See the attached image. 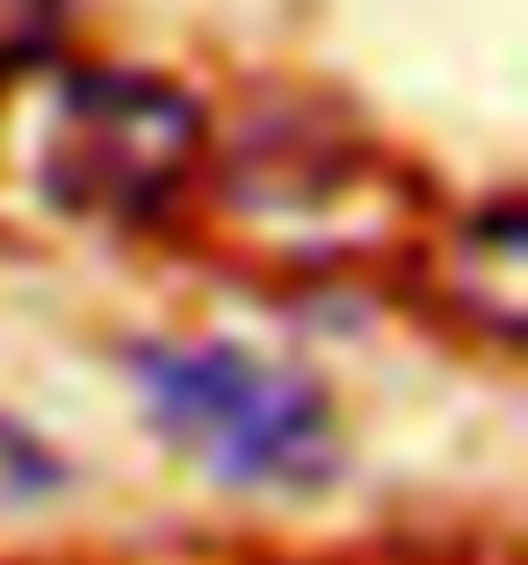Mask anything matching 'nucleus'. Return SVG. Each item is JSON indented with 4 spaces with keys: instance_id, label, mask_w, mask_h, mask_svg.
<instances>
[{
    "instance_id": "obj_4",
    "label": "nucleus",
    "mask_w": 528,
    "mask_h": 565,
    "mask_svg": "<svg viewBox=\"0 0 528 565\" xmlns=\"http://www.w3.org/2000/svg\"><path fill=\"white\" fill-rule=\"evenodd\" d=\"M73 30V0H0V87L51 66Z\"/></svg>"
},
{
    "instance_id": "obj_3",
    "label": "nucleus",
    "mask_w": 528,
    "mask_h": 565,
    "mask_svg": "<svg viewBox=\"0 0 528 565\" xmlns=\"http://www.w3.org/2000/svg\"><path fill=\"white\" fill-rule=\"evenodd\" d=\"M521 247H528V217L514 196H499L493 211H478L456 233V298L499 349L521 341V290H528Z\"/></svg>"
},
{
    "instance_id": "obj_2",
    "label": "nucleus",
    "mask_w": 528,
    "mask_h": 565,
    "mask_svg": "<svg viewBox=\"0 0 528 565\" xmlns=\"http://www.w3.org/2000/svg\"><path fill=\"white\" fill-rule=\"evenodd\" d=\"M211 117L196 87L152 66H87L58 87L36 138V189L87 225H146L182 196Z\"/></svg>"
},
{
    "instance_id": "obj_1",
    "label": "nucleus",
    "mask_w": 528,
    "mask_h": 565,
    "mask_svg": "<svg viewBox=\"0 0 528 565\" xmlns=\"http://www.w3.org/2000/svg\"><path fill=\"white\" fill-rule=\"evenodd\" d=\"M123 370L152 435L217 486L312 500L341 479V428L312 370L268 363L239 341H138Z\"/></svg>"
}]
</instances>
